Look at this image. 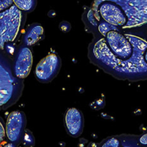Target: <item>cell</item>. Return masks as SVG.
I'll list each match as a JSON object with an SVG mask.
<instances>
[{
	"mask_svg": "<svg viewBox=\"0 0 147 147\" xmlns=\"http://www.w3.org/2000/svg\"><path fill=\"white\" fill-rule=\"evenodd\" d=\"M147 30H113L90 44V62L119 80H146Z\"/></svg>",
	"mask_w": 147,
	"mask_h": 147,
	"instance_id": "6da1fadb",
	"label": "cell"
},
{
	"mask_svg": "<svg viewBox=\"0 0 147 147\" xmlns=\"http://www.w3.org/2000/svg\"><path fill=\"white\" fill-rule=\"evenodd\" d=\"M23 82L14 76L12 62L5 52L0 50V110L14 105L21 96Z\"/></svg>",
	"mask_w": 147,
	"mask_h": 147,
	"instance_id": "7a4b0ae2",
	"label": "cell"
},
{
	"mask_svg": "<svg viewBox=\"0 0 147 147\" xmlns=\"http://www.w3.org/2000/svg\"><path fill=\"white\" fill-rule=\"evenodd\" d=\"M24 20L25 13L14 4L0 12V50H7V47L17 40Z\"/></svg>",
	"mask_w": 147,
	"mask_h": 147,
	"instance_id": "3957f363",
	"label": "cell"
},
{
	"mask_svg": "<svg viewBox=\"0 0 147 147\" xmlns=\"http://www.w3.org/2000/svg\"><path fill=\"white\" fill-rule=\"evenodd\" d=\"M119 4L128 20L127 30H147V0H111Z\"/></svg>",
	"mask_w": 147,
	"mask_h": 147,
	"instance_id": "277c9868",
	"label": "cell"
},
{
	"mask_svg": "<svg viewBox=\"0 0 147 147\" xmlns=\"http://www.w3.org/2000/svg\"><path fill=\"white\" fill-rule=\"evenodd\" d=\"M25 126L26 117L22 111H15L10 113L5 126L6 136L9 141L17 145L22 143Z\"/></svg>",
	"mask_w": 147,
	"mask_h": 147,
	"instance_id": "5b68a950",
	"label": "cell"
},
{
	"mask_svg": "<svg viewBox=\"0 0 147 147\" xmlns=\"http://www.w3.org/2000/svg\"><path fill=\"white\" fill-rule=\"evenodd\" d=\"M61 60L55 54H50L40 60L35 69V76L41 83H49L58 74Z\"/></svg>",
	"mask_w": 147,
	"mask_h": 147,
	"instance_id": "8992f818",
	"label": "cell"
},
{
	"mask_svg": "<svg viewBox=\"0 0 147 147\" xmlns=\"http://www.w3.org/2000/svg\"><path fill=\"white\" fill-rule=\"evenodd\" d=\"M32 53L28 46L22 45L17 48L12 62L13 72L18 78L24 79L30 74L32 65Z\"/></svg>",
	"mask_w": 147,
	"mask_h": 147,
	"instance_id": "52a82bcc",
	"label": "cell"
},
{
	"mask_svg": "<svg viewBox=\"0 0 147 147\" xmlns=\"http://www.w3.org/2000/svg\"><path fill=\"white\" fill-rule=\"evenodd\" d=\"M65 126L67 134L72 137L80 136L84 127V119L82 112L76 108L69 109L65 116Z\"/></svg>",
	"mask_w": 147,
	"mask_h": 147,
	"instance_id": "ba28073f",
	"label": "cell"
},
{
	"mask_svg": "<svg viewBox=\"0 0 147 147\" xmlns=\"http://www.w3.org/2000/svg\"><path fill=\"white\" fill-rule=\"evenodd\" d=\"M45 37L44 30L40 24H32L26 30L23 35V44L25 45L32 46L41 41Z\"/></svg>",
	"mask_w": 147,
	"mask_h": 147,
	"instance_id": "9c48e42d",
	"label": "cell"
},
{
	"mask_svg": "<svg viewBox=\"0 0 147 147\" xmlns=\"http://www.w3.org/2000/svg\"><path fill=\"white\" fill-rule=\"evenodd\" d=\"M14 4L24 13L32 11L37 5V0H13Z\"/></svg>",
	"mask_w": 147,
	"mask_h": 147,
	"instance_id": "30bf717a",
	"label": "cell"
},
{
	"mask_svg": "<svg viewBox=\"0 0 147 147\" xmlns=\"http://www.w3.org/2000/svg\"><path fill=\"white\" fill-rule=\"evenodd\" d=\"M23 146L26 147H33L35 144V139L32 133L30 130L26 129L22 141Z\"/></svg>",
	"mask_w": 147,
	"mask_h": 147,
	"instance_id": "8fae6325",
	"label": "cell"
},
{
	"mask_svg": "<svg viewBox=\"0 0 147 147\" xmlns=\"http://www.w3.org/2000/svg\"><path fill=\"white\" fill-rule=\"evenodd\" d=\"M121 144L119 139L116 137H111L106 139L100 147H121Z\"/></svg>",
	"mask_w": 147,
	"mask_h": 147,
	"instance_id": "7c38bea8",
	"label": "cell"
},
{
	"mask_svg": "<svg viewBox=\"0 0 147 147\" xmlns=\"http://www.w3.org/2000/svg\"><path fill=\"white\" fill-rule=\"evenodd\" d=\"M13 4V0H0V12L8 9Z\"/></svg>",
	"mask_w": 147,
	"mask_h": 147,
	"instance_id": "4fadbf2b",
	"label": "cell"
},
{
	"mask_svg": "<svg viewBox=\"0 0 147 147\" xmlns=\"http://www.w3.org/2000/svg\"><path fill=\"white\" fill-rule=\"evenodd\" d=\"M59 28L63 32H68L71 29V24L67 21H63L59 24Z\"/></svg>",
	"mask_w": 147,
	"mask_h": 147,
	"instance_id": "5bb4252c",
	"label": "cell"
},
{
	"mask_svg": "<svg viewBox=\"0 0 147 147\" xmlns=\"http://www.w3.org/2000/svg\"><path fill=\"white\" fill-rule=\"evenodd\" d=\"M6 132H5V128L4 126V122H3L2 119L0 117V144L3 142L4 137H5Z\"/></svg>",
	"mask_w": 147,
	"mask_h": 147,
	"instance_id": "9a60e30c",
	"label": "cell"
},
{
	"mask_svg": "<svg viewBox=\"0 0 147 147\" xmlns=\"http://www.w3.org/2000/svg\"><path fill=\"white\" fill-rule=\"evenodd\" d=\"M139 144L142 146H147V134L142 135L140 138H139Z\"/></svg>",
	"mask_w": 147,
	"mask_h": 147,
	"instance_id": "2e32d148",
	"label": "cell"
},
{
	"mask_svg": "<svg viewBox=\"0 0 147 147\" xmlns=\"http://www.w3.org/2000/svg\"><path fill=\"white\" fill-rule=\"evenodd\" d=\"M3 147H17V145L15 144L10 142V143L7 144L6 145H4V146Z\"/></svg>",
	"mask_w": 147,
	"mask_h": 147,
	"instance_id": "e0dca14e",
	"label": "cell"
},
{
	"mask_svg": "<svg viewBox=\"0 0 147 147\" xmlns=\"http://www.w3.org/2000/svg\"><path fill=\"white\" fill-rule=\"evenodd\" d=\"M145 60H146V62L147 63V50L146 51V53H145Z\"/></svg>",
	"mask_w": 147,
	"mask_h": 147,
	"instance_id": "ac0fdd59",
	"label": "cell"
}]
</instances>
